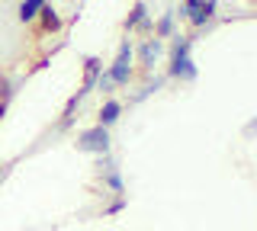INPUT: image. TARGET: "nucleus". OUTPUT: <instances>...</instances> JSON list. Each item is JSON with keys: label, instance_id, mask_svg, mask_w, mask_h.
<instances>
[{"label": "nucleus", "instance_id": "obj_1", "mask_svg": "<svg viewBox=\"0 0 257 231\" xmlns=\"http://www.w3.org/2000/svg\"><path fill=\"white\" fill-rule=\"evenodd\" d=\"M77 151H87V154H106L109 151V129H103V125H93V129L80 132L77 135Z\"/></svg>", "mask_w": 257, "mask_h": 231}, {"label": "nucleus", "instance_id": "obj_5", "mask_svg": "<svg viewBox=\"0 0 257 231\" xmlns=\"http://www.w3.org/2000/svg\"><path fill=\"white\" fill-rule=\"evenodd\" d=\"M119 113H122V103H119V100H106V103L100 106V116H96L100 122H96V125H103V129H109L112 122H119Z\"/></svg>", "mask_w": 257, "mask_h": 231}, {"label": "nucleus", "instance_id": "obj_4", "mask_svg": "<svg viewBox=\"0 0 257 231\" xmlns=\"http://www.w3.org/2000/svg\"><path fill=\"white\" fill-rule=\"evenodd\" d=\"M167 74L177 77V81H196V65H193L190 58H174L171 68H167Z\"/></svg>", "mask_w": 257, "mask_h": 231}, {"label": "nucleus", "instance_id": "obj_7", "mask_svg": "<svg viewBox=\"0 0 257 231\" xmlns=\"http://www.w3.org/2000/svg\"><path fill=\"white\" fill-rule=\"evenodd\" d=\"M212 17H215V0H203V4L190 13V23H193V26H206Z\"/></svg>", "mask_w": 257, "mask_h": 231}, {"label": "nucleus", "instance_id": "obj_16", "mask_svg": "<svg viewBox=\"0 0 257 231\" xmlns=\"http://www.w3.org/2000/svg\"><path fill=\"white\" fill-rule=\"evenodd\" d=\"M0 177H4V170H0Z\"/></svg>", "mask_w": 257, "mask_h": 231}, {"label": "nucleus", "instance_id": "obj_13", "mask_svg": "<svg viewBox=\"0 0 257 231\" xmlns=\"http://www.w3.org/2000/svg\"><path fill=\"white\" fill-rule=\"evenodd\" d=\"M122 209H125V199H116L112 205H106V209H103V215H116V212H122Z\"/></svg>", "mask_w": 257, "mask_h": 231}, {"label": "nucleus", "instance_id": "obj_6", "mask_svg": "<svg viewBox=\"0 0 257 231\" xmlns=\"http://www.w3.org/2000/svg\"><path fill=\"white\" fill-rule=\"evenodd\" d=\"M139 26H142V29H151V23H148V7H145L142 0L132 7V13L125 17V29H139Z\"/></svg>", "mask_w": 257, "mask_h": 231}, {"label": "nucleus", "instance_id": "obj_9", "mask_svg": "<svg viewBox=\"0 0 257 231\" xmlns=\"http://www.w3.org/2000/svg\"><path fill=\"white\" fill-rule=\"evenodd\" d=\"M39 20H42V29H45V33H58V29H61V17H58V13H55L48 4L39 10Z\"/></svg>", "mask_w": 257, "mask_h": 231}, {"label": "nucleus", "instance_id": "obj_14", "mask_svg": "<svg viewBox=\"0 0 257 231\" xmlns=\"http://www.w3.org/2000/svg\"><path fill=\"white\" fill-rule=\"evenodd\" d=\"M199 4H203V0H187V7H183V10H180V17H190V13L196 10Z\"/></svg>", "mask_w": 257, "mask_h": 231}, {"label": "nucleus", "instance_id": "obj_8", "mask_svg": "<svg viewBox=\"0 0 257 231\" xmlns=\"http://www.w3.org/2000/svg\"><path fill=\"white\" fill-rule=\"evenodd\" d=\"M139 55H142V68H155V61L161 55V39H148L139 49Z\"/></svg>", "mask_w": 257, "mask_h": 231}, {"label": "nucleus", "instance_id": "obj_11", "mask_svg": "<svg viewBox=\"0 0 257 231\" xmlns=\"http://www.w3.org/2000/svg\"><path fill=\"white\" fill-rule=\"evenodd\" d=\"M171 33H174V13H164L161 23L155 26V39H164V36H171Z\"/></svg>", "mask_w": 257, "mask_h": 231}, {"label": "nucleus", "instance_id": "obj_12", "mask_svg": "<svg viewBox=\"0 0 257 231\" xmlns=\"http://www.w3.org/2000/svg\"><path fill=\"white\" fill-rule=\"evenodd\" d=\"M96 87H100V90H103V93H112V87H116V84H112V77L106 74V71H103V74H100V77H96Z\"/></svg>", "mask_w": 257, "mask_h": 231}, {"label": "nucleus", "instance_id": "obj_2", "mask_svg": "<svg viewBox=\"0 0 257 231\" xmlns=\"http://www.w3.org/2000/svg\"><path fill=\"white\" fill-rule=\"evenodd\" d=\"M128 61H132V45L122 42V45H119V52H116V61H112L109 71H106L116 87H125L128 81H132V68H128Z\"/></svg>", "mask_w": 257, "mask_h": 231}, {"label": "nucleus", "instance_id": "obj_10", "mask_svg": "<svg viewBox=\"0 0 257 231\" xmlns=\"http://www.w3.org/2000/svg\"><path fill=\"white\" fill-rule=\"evenodd\" d=\"M42 7H45V0H23L20 4V23H32Z\"/></svg>", "mask_w": 257, "mask_h": 231}, {"label": "nucleus", "instance_id": "obj_15", "mask_svg": "<svg viewBox=\"0 0 257 231\" xmlns=\"http://www.w3.org/2000/svg\"><path fill=\"white\" fill-rule=\"evenodd\" d=\"M4 113H7V103H0V119H4Z\"/></svg>", "mask_w": 257, "mask_h": 231}, {"label": "nucleus", "instance_id": "obj_3", "mask_svg": "<svg viewBox=\"0 0 257 231\" xmlns=\"http://www.w3.org/2000/svg\"><path fill=\"white\" fill-rule=\"evenodd\" d=\"M103 74V61L96 58V55H90V58H84V84H80V97H87V93L96 87V77Z\"/></svg>", "mask_w": 257, "mask_h": 231}]
</instances>
